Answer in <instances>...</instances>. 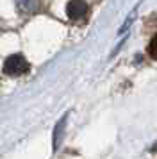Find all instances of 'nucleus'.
Here are the masks:
<instances>
[{
  "label": "nucleus",
  "instance_id": "39448f33",
  "mask_svg": "<svg viewBox=\"0 0 157 159\" xmlns=\"http://www.w3.org/2000/svg\"><path fill=\"white\" fill-rule=\"evenodd\" d=\"M150 54H152L154 57H157V38H154V41L150 45Z\"/></svg>",
  "mask_w": 157,
  "mask_h": 159
},
{
  "label": "nucleus",
  "instance_id": "f257e3e1",
  "mask_svg": "<svg viewBox=\"0 0 157 159\" xmlns=\"http://www.w3.org/2000/svg\"><path fill=\"white\" fill-rule=\"evenodd\" d=\"M25 72H29V63L21 54H14V56H9L6 59V63H4V73L6 75L18 77V75H23Z\"/></svg>",
  "mask_w": 157,
  "mask_h": 159
},
{
  "label": "nucleus",
  "instance_id": "7ed1b4c3",
  "mask_svg": "<svg viewBox=\"0 0 157 159\" xmlns=\"http://www.w3.org/2000/svg\"><path fill=\"white\" fill-rule=\"evenodd\" d=\"M16 7L21 15H34L39 11L41 2L39 0H16Z\"/></svg>",
  "mask_w": 157,
  "mask_h": 159
},
{
  "label": "nucleus",
  "instance_id": "f03ea898",
  "mask_svg": "<svg viewBox=\"0 0 157 159\" xmlns=\"http://www.w3.org/2000/svg\"><path fill=\"white\" fill-rule=\"evenodd\" d=\"M66 13H68L70 20H80L87 13V6L84 0H70L66 6Z\"/></svg>",
  "mask_w": 157,
  "mask_h": 159
},
{
  "label": "nucleus",
  "instance_id": "20e7f679",
  "mask_svg": "<svg viewBox=\"0 0 157 159\" xmlns=\"http://www.w3.org/2000/svg\"><path fill=\"white\" fill-rule=\"evenodd\" d=\"M66 118L68 116H63L59 123H57L56 127H54V139H52V145H54V150H57L59 147H61V141H63L64 138V127H66Z\"/></svg>",
  "mask_w": 157,
  "mask_h": 159
}]
</instances>
